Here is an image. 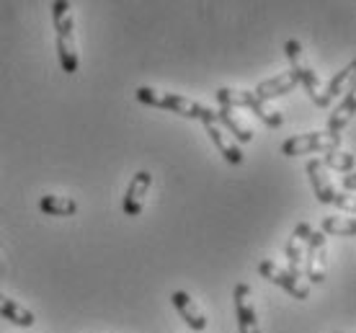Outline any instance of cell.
I'll use <instances>...</instances> for the list:
<instances>
[{
  "mask_svg": "<svg viewBox=\"0 0 356 333\" xmlns=\"http://www.w3.org/2000/svg\"><path fill=\"white\" fill-rule=\"evenodd\" d=\"M52 21L57 31V57L60 67L67 75L78 72V44H75V24H72V6L70 0L52 3Z\"/></svg>",
  "mask_w": 356,
  "mask_h": 333,
  "instance_id": "1",
  "label": "cell"
},
{
  "mask_svg": "<svg viewBox=\"0 0 356 333\" xmlns=\"http://www.w3.org/2000/svg\"><path fill=\"white\" fill-rule=\"evenodd\" d=\"M284 52H286V57H289V63H292V72L297 75V83H302L305 86L307 96L312 99V104L321 108H328L330 99L325 96V88H323L318 72L312 70V65H310V60H307V54H305L302 44H300L297 39H286Z\"/></svg>",
  "mask_w": 356,
  "mask_h": 333,
  "instance_id": "2",
  "label": "cell"
},
{
  "mask_svg": "<svg viewBox=\"0 0 356 333\" xmlns=\"http://www.w3.org/2000/svg\"><path fill=\"white\" fill-rule=\"evenodd\" d=\"M134 96H137L140 104H147V106H155V108H168V111H173V114H178V117L184 119H202L207 111V106H202L199 101L178 96V93H163V90L150 88V86L137 88Z\"/></svg>",
  "mask_w": 356,
  "mask_h": 333,
  "instance_id": "3",
  "label": "cell"
},
{
  "mask_svg": "<svg viewBox=\"0 0 356 333\" xmlns=\"http://www.w3.org/2000/svg\"><path fill=\"white\" fill-rule=\"evenodd\" d=\"M217 104L227 108H248L253 111V117H259L266 127H282L284 124V117L276 111V108H268L264 101H259L253 96V90H241V88H217Z\"/></svg>",
  "mask_w": 356,
  "mask_h": 333,
  "instance_id": "4",
  "label": "cell"
},
{
  "mask_svg": "<svg viewBox=\"0 0 356 333\" xmlns=\"http://www.w3.org/2000/svg\"><path fill=\"white\" fill-rule=\"evenodd\" d=\"M302 263L307 284H323L325 282V274H328V238L323 233H315V230L310 233L307 245H305Z\"/></svg>",
  "mask_w": 356,
  "mask_h": 333,
  "instance_id": "5",
  "label": "cell"
},
{
  "mask_svg": "<svg viewBox=\"0 0 356 333\" xmlns=\"http://www.w3.org/2000/svg\"><path fill=\"white\" fill-rule=\"evenodd\" d=\"M333 150H341V137L328 135V132H307V135H297L284 140L282 145V153L286 158H294V155H310V153H333Z\"/></svg>",
  "mask_w": 356,
  "mask_h": 333,
  "instance_id": "6",
  "label": "cell"
},
{
  "mask_svg": "<svg viewBox=\"0 0 356 333\" xmlns=\"http://www.w3.org/2000/svg\"><path fill=\"white\" fill-rule=\"evenodd\" d=\"M202 124H204L207 135H209V140H212V145L217 147V153L222 155L225 161L230 163V165H241L243 161H245V155H243L241 145L235 143L227 132H225L222 127H220V122H217V111H212V108L207 106L204 117L199 119Z\"/></svg>",
  "mask_w": 356,
  "mask_h": 333,
  "instance_id": "7",
  "label": "cell"
},
{
  "mask_svg": "<svg viewBox=\"0 0 356 333\" xmlns=\"http://www.w3.org/2000/svg\"><path fill=\"white\" fill-rule=\"evenodd\" d=\"M259 274L271 284H279V287L289 292L294 300H307L310 298V284L302 279V277H294L292 271L276 266L274 261H261L259 263Z\"/></svg>",
  "mask_w": 356,
  "mask_h": 333,
  "instance_id": "8",
  "label": "cell"
},
{
  "mask_svg": "<svg viewBox=\"0 0 356 333\" xmlns=\"http://www.w3.org/2000/svg\"><path fill=\"white\" fill-rule=\"evenodd\" d=\"M232 300H235V316H238V328H241V333H261L256 305H253V292H250V287L245 282L235 284Z\"/></svg>",
  "mask_w": 356,
  "mask_h": 333,
  "instance_id": "9",
  "label": "cell"
},
{
  "mask_svg": "<svg viewBox=\"0 0 356 333\" xmlns=\"http://www.w3.org/2000/svg\"><path fill=\"white\" fill-rule=\"evenodd\" d=\"M150 186H152V173H147V171H137V173H134L132 181H129V186H127L124 202H122V209H124L127 217L143 215L145 197H147Z\"/></svg>",
  "mask_w": 356,
  "mask_h": 333,
  "instance_id": "10",
  "label": "cell"
},
{
  "mask_svg": "<svg viewBox=\"0 0 356 333\" xmlns=\"http://www.w3.org/2000/svg\"><path fill=\"white\" fill-rule=\"evenodd\" d=\"M305 171H307V176H310L312 194L318 197V202H323V204H333V197H336V191L339 189H336V184H333V179H330V173L325 171V165L321 163V158L307 161Z\"/></svg>",
  "mask_w": 356,
  "mask_h": 333,
  "instance_id": "11",
  "label": "cell"
},
{
  "mask_svg": "<svg viewBox=\"0 0 356 333\" xmlns=\"http://www.w3.org/2000/svg\"><path fill=\"white\" fill-rule=\"evenodd\" d=\"M170 302H173V307L178 310V316L184 318V323H186L188 328H191V331H196V333L204 331L209 320L204 318L202 307L196 305L194 298H191L188 292H184V289H176V292L170 295Z\"/></svg>",
  "mask_w": 356,
  "mask_h": 333,
  "instance_id": "12",
  "label": "cell"
},
{
  "mask_svg": "<svg viewBox=\"0 0 356 333\" xmlns=\"http://www.w3.org/2000/svg\"><path fill=\"white\" fill-rule=\"evenodd\" d=\"M294 88H297V75H294L292 70H286V72L274 75V78L261 81L259 86H256V90H253V96L266 104V101H274V99H279V96H286V93Z\"/></svg>",
  "mask_w": 356,
  "mask_h": 333,
  "instance_id": "13",
  "label": "cell"
},
{
  "mask_svg": "<svg viewBox=\"0 0 356 333\" xmlns=\"http://www.w3.org/2000/svg\"><path fill=\"white\" fill-rule=\"evenodd\" d=\"M312 227L307 222H300L294 227L289 241H286V261H289V269L294 277H302V256H305V245H307V238H310Z\"/></svg>",
  "mask_w": 356,
  "mask_h": 333,
  "instance_id": "14",
  "label": "cell"
},
{
  "mask_svg": "<svg viewBox=\"0 0 356 333\" xmlns=\"http://www.w3.org/2000/svg\"><path fill=\"white\" fill-rule=\"evenodd\" d=\"M217 122H220V127H222L225 132H227L238 145H248L250 140H253V129L245 124V119H243L235 108L220 106V111H217Z\"/></svg>",
  "mask_w": 356,
  "mask_h": 333,
  "instance_id": "15",
  "label": "cell"
},
{
  "mask_svg": "<svg viewBox=\"0 0 356 333\" xmlns=\"http://www.w3.org/2000/svg\"><path fill=\"white\" fill-rule=\"evenodd\" d=\"M354 111H356V90L348 88L343 93V99L336 108H333V114L328 117V135H336L341 137V132L348 127V122L354 119Z\"/></svg>",
  "mask_w": 356,
  "mask_h": 333,
  "instance_id": "16",
  "label": "cell"
},
{
  "mask_svg": "<svg viewBox=\"0 0 356 333\" xmlns=\"http://www.w3.org/2000/svg\"><path fill=\"white\" fill-rule=\"evenodd\" d=\"M0 318H6L13 325H21V328H31L36 323L34 313L29 307L18 305V302H13L10 298H3V295H0Z\"/></svg>",
  "mask_w": 356,
  "mask_h": 333,
  "instance_id": "17",
  "label": "cell"
},
{
  "mask_svg": "<svg viewBox=\"0 0 356 333\" xmlns=\"http://www.w3.org/2000/svg\"><path fill=\"white\" fill-rule=\"evenodd\" d=\"M39 209L52 217H72L78 212V202L70 197H60V194H47L39 199Z\"/></svg>",
  "mask_w": 356,
  "mask_h": 333,
  "instance_id": "18",
  "label": "cell"
},
{
  "mask_svg": "<svg viewBox=\"0 0 356 333\" xmlns=\"http://www.w3.org/2000/svg\"><path fill=\"white\" fill-rule=\"evenodd\" d=\"M321 233L328 238V235H339V238H354L356 235V220L348 215H328L323 217L321 222Z\"/></svg>",
  "mask_w": 356,
  "mask_h": 333,
  "instance_id": "19",
  "label": "cell"
},
{
  "mask_svg": "<svg viewBox=\"0 0 356 333\" xmlns=\"http://www.w3.org/2000/svg\"><path fill=\"white\" fill-rule=\"evenodd\" d=\"M354 75H356V63H348L343 70H339L328 81V86H325V96H328L330 101L339 99V96H343V93L351 88V83H354Z\"/></svg>",
  "mask_w": 356,
  "mask_h": 333,
  "instance_id": "20",
  "label": "cell"
},
{
  "mask_svg": "<svg viewBox=\"0 0 356 333\" xmlns=\"http://www.w3.org/2000/svg\"><path fill=\"white\" fill-rule=\"evenodd\" d=\"M323 165L325 171H336V173H351L354 171V153H346V150H333L323 158Z\"/></svg>",
  "mask_w": 356,
  "mask_h": 333,
  "instance_id": "21",
  "label": "cell"
},
{
  "mask_svg": "<svg viewBox=\"0 0 356 333\" xmlns=\"http://www.w3.org/2000/svg\"><path fill=\"white\" fill-rule=\"evenodd\" d=\"M333 204L339 209H343V212H354L356 209V202H354V194H348V191H336V197H333Z\"/></svg>",
  "mask_w": 356,
  "mask_h": 333,
  "instance_id": "22",
  "label": "cell"
},
{
  "mask_svg": "<svg viewBox=\"0 0 356 333\" xmlns=\"http://www.w3.org/2000/svg\"><path fill=\"white\" fill-rule=\"evenodd\" d=\"M354 189H356V176H354V171H351V173H343V189H341V191H348V194H354Z\"/></svg>",
  "mask_w": 356,
  "mask_h": 333,
  "instance_id": "23",
  "label": "cell"
},
{
  "mask_svg": "<svg viewBox=\"0 0 356 333\" xmlns=\"http://www.w3.org/2000/svg\"><path fill=\"white\" fill-rule=\"evenodd\" d=\"M336 333H343V331H336Z\"/></svg>",
  "mask_w": 356,
  "mask_h": 333,
  "instance_id": "24",
  "label": "cell"
}]
</instances>
